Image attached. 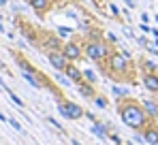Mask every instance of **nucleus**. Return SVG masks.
Returning a JSON list of instances; mask_svg holds the SVG:
<instances>
[{"instance_id": "obj_1", "label": "nucleus", "mask_w": 158, "mask_h": 145, "mask_svg": "<svg viewBox=\"0 0 158 145\" xmlns=\"http://www.w3.org/2000/svg\"><path fill=\"white\" fill-rule=\"evenodd\" d=\"M118 115L132 130H143L150 124V118H148L143 105L137 102V100H132V98H122L118 102Z\"/></svg>"}, {"instance_id": "obj_2", "label": "nucleus", "mask_w": 158, "mask_h": 145, "mask_svg": "<svg viewBox=\"0 0 158 145\" xmlns=\"http://www.w3.org/2000/svg\"><path fill=\"white\" fill-rule=\"evenodd\" d=\"M105 64H107L109 75H113V77H124V75L128 72V68H131V62L126 60V56H122V53H118V51H111V53H109Z\"/></svg>"}, {"instance_id": "obj_3", "label": "nucleus", "mask_w": 158, "mask_h": 145, "mask_svg": "<svg viewBox=\"0 0 158 145\" xmlns=\"http://www.w3.org/2000/svg\"><path fill=\"white\" fill-rule=\"evenodd\" d=\"M109 53H111L109 47L101 39H92V41H88L83 45V56L90 58V60H94V62H105L107 58H109Z\"/></svg>"}, {"instance_id": "obj_4", "label": "nucleus", "mask_w": 158, "mask_h": 145, "mask_svg": "<svg viewBox=\"0 0 158 145\" xmlns=\"http://www.w3.org/2000/svg\"><path fill=\"white\" fill-rule=\"evenodd\" d=\"M58 111H60V115L66 118V120H79V118L85 115V111L79 107L77 102H71V100H64V98L58 100Z\"/></svg>"}, {"instance_id": "obj_5", "label": "nucleus", "mask_w": 158, "mask_h": 145, "mask_svg": "<svg viewBox=\"0 0 158 145\" xmlns=\"http://www.w3.org/2000/svg\"><path fill=\"white\" fill-rule=\"evenodd\" d=\"M47 60H49V64H52L56 71H62L64 72V68L69 66V58L62 53V49H58V51H47Z\"/></svg>"}, {"instance_id": "obj_6", "label": "nucleus", "mask_w": 158, "mask_h": 145, "mask_svg": "<svg viewBox=\"0 0 158 145\" xmlns=\"http://www.w3.org/2000/svg\"><path fill=\"white\" fill-rule=\"evenodd\" d=\"M62 53H64L71 62H75V60H79V58L83 56V49L79 47L77 41H66V43L62 45Z\"/></svg>"}, {"instance_id": "obj_7", "label": "nucleus", "mask_w": 158, "mask_h": 145, "mask_svg": "<svg viewBox=\"0 0 158 145\" xmlns=\"http://www.w3.org/2000/svg\"><path fill=\"white\" fill-rule=\"evenodd\" d=\"M64 75H66V79H69V81H73L75 85H81V83H83V79H85V77H83V71H79L77 66H75V64H71V62H69V66L64 68Z\"/></svg>"}, {"instance_id": "obj_8", "label": "nucleus", "mask_w": 158, "mask_h": 145, "mask_svg": "<svg viewBox=\"0 0 158 145\" xmlns=\"http://www.w3.org/2000/svg\"><path fill=\"white\" fill-rule=\"evenodd\" d=\"M143 88L152 94H158V72H143Z\"/></svg>"}, {"instance_id": "obj_9", "label": "nucleus", "mask_w": 158, "mask_h": 145, "mask_svg": "<svg viewBox=\"0 0 158 145\" xmlns=\"http://www.w3.org/2000/svg\"><path fill=\"white\" fill-rule=\"evenodd\" d=\"M143 139L148 145H158V124H148L143 128Z\"/></svg>"}, {"instance_id": "obj_10", "label": "nucleus", "mask_w": 158, "mask_h": 145, "mask_svg": "<svg viewBox=\"0 0 158 145\" xmlns=\"http://www.w3.org/2000/svg\"><path fill=\"white\" fill-rule=\"evenodd\" d=\"M141 105H143L148 118H150V120H156L158 118V100H154V98H145Z\"/></svg>"}, {"instance_id": "obj_11", "label": "nucleus", "mask_w": 158, "mask_h": 145, "mask_svg": "<svg viewBox=\"0 0 158 145\" xmlns=\"http://www.w3.org/2000/svg\"><path fill=\"white\" fill-rule=\"evenodd\" d=\"M30 2V6L39 13V15H45L47 11H49V6H52V0H28Z\"/></svg>"}, {"instance_id": "obj_12", "label": "nucleus", "mask_w": 158, "mask_h": 145, "mask_svg": "<svg viewBox=\"0 0 158 145\" xmlns=\"http://www.w3.org/2000/svg\"><path fill=\"white\" fill-rule=\"evenodd\" d=\"M43 49H45V51H58V49H62V45H60L58 36H53V34H47V36L43 39Z\"/></svg>"}, {"instance_id": "obj_13", "label": "nucleus", "mask_w": 158, "mask_h": 145, "mask_svg": "<svg viewBox=\"0 0 158 145\" xmlns=\"http://www.w3.org/2000/svg\"><path fill=\"white\" fill-rule=\"evenodd\" d=\"M77 88H79V92H81V96H85V98H94V96H96V92H94L92 83H88V85H85V81H83V83L77 85Z\"/></svg>"}, {"instance_id": "obj_14", "label": "nucleus", "mask_w": 158, "mask_h": 145, "mask_svg": "<svg viewBox=\"0 0 158 145\" xmlns=\"http://www.w3.org/2000/svg\"><path fill=\"white\" fill-rule=\"evenodd\" d=\"M92 132H94L96 137L105 139V137H107V126H105V124H101V122H94V126H92Z\"/></svg>"}, {"instance_id": "obj_15", "label": "nucleus", "mask_w": 158, "mask_h": 145, "mask_svg": "<svg viewBox=\"0 0 158 145\" xmlns=\"http://www.w3.org/2000/svg\"><path fill=\"white\" fill-rule=\"evenodd\" d=\"M83 77L88 79V83H96V77H94V72H92V71H83Z\"/></svg>"}, {"instance_id": "obj_16", "label": "nucleus", "mask_w": 158, "mask_h": 145, "mask_svg": "<svg viewBox=\"0 0 158 145\" xmlns=\"http://www.w3.org/2000/svg\"><path fill=\"white\" fill-rule=\"evenodd\" d=\"M143 66H145V72H156V64L154 62H143Z\"/></svg>"}, {"instance_id": "obj_17", "label": "nucleus", "mask_w": 158, "mask_h": 145, "mask_svg": "<svg viewBox=\"0 0 158 145\" xmlns=\"http://www.w3.org/2000/svg\"><path fill=\"white\" fill-rule=\"evenodd\" d=\"M94 102H96L101 109H105V107H107V100H105L103 96H94Z\"/></svg>"}, {"instance_id": "obj_18", "label": "nucleus", "mask_w": 158, "mask_h": 145, "mask_svg": "<svg viewBox=\"0 0 158 145\" xmlns=\"http://www.w3.org/2000/svg\"><path fill=\"white\" fill-rule=\"evenodd\" d=\"M9 94H11V100H13L15 105H19V107H24V102H22V98L17 96V94H13V92H9Z\"/></svg>"}, {"instance_id": "obj_19", "label": "nucleus", "mask_w": 158, "mask_h": 145, "mask_svg": "<svg viewBox=\"0 0 158 145\" xmlns=\"http://www.w3.org/2000/svg\"><path fill=\"white\" fill-rule=\"evenodd\" d=\"M47 122H49V124H52L53 128H58V130H60V132H64V128H62V126H60V124H58V122L53 120V118H47Z\"/></svg>"}, {"instance_id": "obj_20", "label": "nucleus", "mask_w": 158, "mask_h": 145, "mask_svg": "<svg viewBox=\"0 0 158 145\" xmlns=\"http://www.w3.org/2000/svg\"><path fill=\"white\" fill-rule=\"evenodd\" d=\"M9 124H11V126H13L15 130H19V132H22V126H19V122H15V120H9Z\"/></svg>"}, {"instance_id": "obj_21", "label": "nucleus", "mask_w": 158, "mask_h": 145, "mask_svg": "<svg viewBox=\"0 0 158 145\" xmlns=\"http://www.w3.org/2000/svg\"><path fill=\"white\" fill-rule=\"evenodd\" d=\"M111 141H113V143H118V145H122V141H120V137H118V135H111Z\"/></svg>"}, {"instance_id": "obj_22", "label": "nucleus", "mask_w": 158, "mask_h": 145, "mask_svg": "<svg viewBox=\"0 0 158 145\" xmlns=\"http://www.w3.org/2000/svg\"><path fill=\"white\" fill-rule=\"evenodd\" d=\"M2 66H4V64H2V62H0V68H2Z\"/></svg>"}, {"instance_id": "obj_23", "label": "nucleus", "mask_w": 158, "mask_h": 145, "mask_svg": "<svg viewBox=\"0 0 158 145\" xmlns=\"http://www.w3.org/2000/svg\"><path fill=\"white\" fill-rule=\"evenodd\" d=\"M156 124H158V118H156Z\"/></svg>"}]
</instances>
